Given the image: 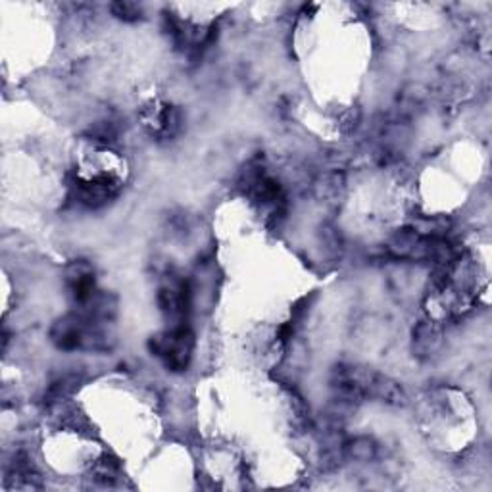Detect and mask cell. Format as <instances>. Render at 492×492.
Segmentation results:
<instances>
[{
    "instance_id": "cell-1",
    "label": "cell",
    "mask_w": 492,
    "mask_h": 492,
    "mask_svg": "<svg viewBox=\"0 0 492 492\" xmlns=\"http://www.w3.org/2000/svg\"><path fill=\"white\" fill-rule=\"evenodd\" d=\"M345 452L350 458L356 459V462H372L375 458V454H377V446H375V442L372 439L360 437V439L350 442L348 446H345Z\"/></svg>"
}]
</instances>
